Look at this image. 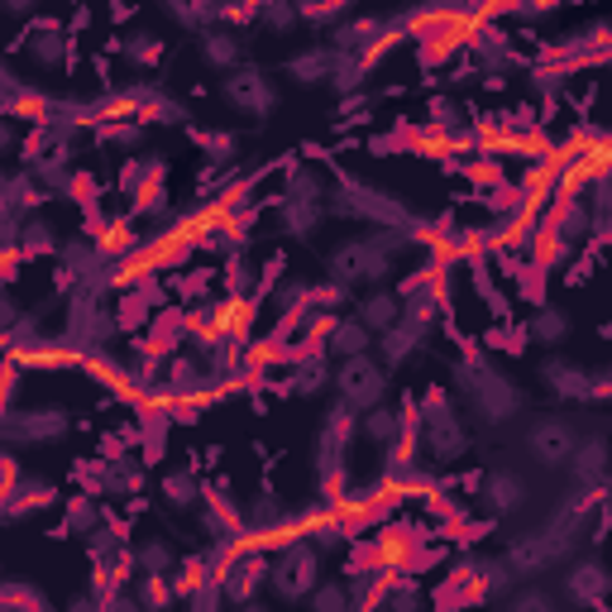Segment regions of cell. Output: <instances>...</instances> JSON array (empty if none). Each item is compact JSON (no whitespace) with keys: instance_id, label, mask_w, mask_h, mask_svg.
<instances>
[{"instance_id":"4","label":"cell","mask_w":612,"mask_h":612,"mask_svg":"<svg viewBox=\"0 0 612 612\" xmlns=\"http://www.w3.org/2000/svg\"><path fill=\"white\" fill-rule=\"evenodd\" d=\"M72 431L68 412L58 407H43V412H10L0 416V445L6 450H20V445H53Z\"/></svg>"},{"instance_id":"23","label":"cell","mask_w":612,"mask_h":612,"mask_svg":"<svg viewBox=\"0 0 612 612\" xmlns=\"http://www.w3.org/2000/svg\"><path fill=\"white\" fill-rule=\"evenodd\" d=\"M330 68H335V53L326 43H312V48H302V53L287 58V77L302 87H316V82H330Z\"/></svg>"},{"instance_id":"46","label":"cell","mask_w":612,"mask_h":612,"mask_svg":"<svg viewBox=\"0 0 612 612\" xmlns=\"http://www.w3.org/2000/svg\"><path fill=\"white\" fill-rule=\"evenodd\" d=\"M14 144H20V135H14V120L6 116V110H0V158H10Z\"/></svg>"},{"instance_id":"14","label":"cell","mask_w":612,"mask_h":612,"mask_svg":"<svg viewBox=\"0 0 612 612\" xmlns=\"http://www.w3.org/2000/svg\"><path fill=\"white\" fill-rule=\"evenodd\" d=\"M197 53L211 72H235L245 68V39L230 34V29H206V34H197Z\"/></svg>"},{"instance_id":"39","label":"cell","mask_w":612,"mask_h":612,"mask_svg":"<svg viewBox=\"0 0 612 612\" xmlns=\"http://www.w3.org/2000/svg\"><path fill=\"white\" fill-rule=\"evenodd\" d=\"M507 612H560V603H555V593H545L536 584V589H512Z\"/></svg>"},{"instance_id":"5","label":"cell","mask_w":612,"mask_h":612,"mask_svg":"<svg viewBox=\"0 0 612 612\" xmlns=\"http://www.w3.org/2000/svg\"><path fill=\"white\" fill-rule=\"evenodd\" d=\"M220 96H225V101H230L235 110L254 116V120L273 116V106H278V91H273L268 72H264V68H254V62H245V68H235V72H225Z\"/></svg>"},{"instance_id":"17","label":"cell","mask_w":612,"mask_h":612,"mask_svg":"<svg viewBox=\"0 0 612 612\" xmlns=\"http://www.w3.org/2000/svg\"><path fill=\"white\" fill-rule=\"evenodd\" d=\"M326 191H330V182L320 177V168H312V164H287V187H283V201H297V206H320L326 211Z\"/></svg>"},{"instance_id":"11","label":"cell","mask_w":612,"mask_h":612,"mask_svg":"<svg viewBox=\"0 0 612 612\" xmlns=\"http://www.w3.org/2000/svg\"><path fill=\"white\" fill-rule=\"evenodd\" d=\"M14 249H20V259H53V254H62V235L48 216L29 211L20 220V230H14Z\"/></svg>"},{"instance_id":"7","label":"cell","mask_w":612,"mask_h":612,"mask_svg":"<svg viewBox=\"0 0 612 612\" xmlns=\"http://www.w3.org/2000/svg\"><path fill=\"white\" fill-rule=\"evenodd\" d=\"M24 58L34 62L39 72H62V68H72V34L62 24L53 20H39L34 29L24 34Z\"/></svg>"},{"instance_id":"13","label":"cell","mask_w":612,"mask_h":612,"mask_svg":"<svg viewBox=\"0 0 612 612\" xmlns=\"http://www.w3.org/2000/svg\"><path fill=\"white\" fill-rule=\"evenodd\" d=\"M565 593H570L579 608L603 612V599H608V570H603L593 555L579 560V565H570V574H565Z\"/></svg>"},{"instance_id":"37","label":"cell","mask_w":612,"mask_h":612,"mask_svg":"<svg viewBox=\"0 0 612 612\" xmlns=\"http://www.w3.org/2000/svg\"><path fill=\"white\" fill-rule=\"evenodd\" d=\"M259 24L268 29V34L287 39L302 24V14H297V6H287V0H268V6H259Z\"/></svg>"},{"instance_id":"48","label":"cell","mask_w":612,"mask_h":612,"mask_svg":"<svg viewBox=\"0 0 612 612\" xmlns=\"http://www.w3.org/2000/svg\"><path fill=\"white\" fill-rule=\"evenodd\" d=\"M68 612H101V593H77L68 603Z\"/></svg>"},{"instance_id":"36","label":"cell","mask_w":612,"mask_h":612,"mask_svg":"<svg viewBox=\"0 0 612 612\" xmlns=\"http://www.w3.org/2000/svg\"><path fill=\"white\" fill-rule=\"evenodd\" d=\"M164 14L172 24L191 29V34H206V29H216V6H201V0H191V6H164Z\"/></svg>"},{"instance_id":"45","label":"cell","mask_w":612,"mask_h":612,"mask_svg":"<svg viewBox=\"0 0 612 612\" xmlns=\"http://www.w3.org/2000/svg\"><path fill=\"white\" fill-rule=\"evenodd\" d=\"M612 397V374L608 368H593L589 374V402H608Z\"/></svg>"},{"instance_id":"27","label":"cell","mask_w":612,"mask_h":612,"mask_svg":"<svg viewBox=\"0 0 612 612\" xmlns=\"http://www.w3.org/2000/svg\"><path fill=\"white\" fill-rule=\"evenodd\" d=\"M158 493L172 512H197L201 507V483H197V470H168L158 478Z\"/></svg>"},{"instance_id":"2","label":"cell","mask_w":612,"mask_h":612,"mask_svg":"<svg viewBox=\"0 0 612 612\" xmlns=\"http://www.w3.org/2000/svg\"><path fill=\"white\" fill-rule=\"evenodd\" d=\"M397 264L388 259V254H378L374 245H368L364 235H349V239H340V245L330 249V283H340V287H383V278H388Z\"/></svg>"},{"instance_id":"33","label":"cell","mask_w":612,"mask_h":612,"mask_svg":"<svg viewBox=\"0 0 612 612\" xmlns=\"http://www.w3.org/2000/svg\"><path fill=\"white\" fill-rule=\"evenodd\" d=\"M6 116H10V120H29V125H48V116H53V106H48V96L14 91L10 101H6Z\"/></svg>"},{"instance_id":"32","label":"cell","mask_w":612,"mask_h":612,"mask_svg":"<svg viewBox=\"0 0 612 612\" xmlns=\"http://www.w3.org/2000/svg\"><path fill=\"white\" fill-rule=\"evenodd\" d=\"M306 612H359V608H354V593L345 579H320L312 599H306Z\"/></svg>"},{"instance_id":"35","label":"cell","mask_w":612,"mask_h":612,"mask_svg":"<svg viewBox=\"0 0 612 612\" xmlns=\"http://www.w3.org/2000/svg\"><path fill=\"white\" fill-rule=\"evenodd\" d=\"M225 287H230V297H249V302L259 293V273L249 268L245 254H230V259H225Z\"/></svg>"},{"instance_id":"29","label":"cell","mask_w":612,"mask_h":612,"mask_svg":"<svg viewBox=\"0 0 612 612\" xmlns=\"http://www.w3.org/2000/svg\"><path fill=\"white\" fill-rule=\"evenodd\" d=\"M101 522H106V507L96 493H72L68 503H62V526H68L72 536H91Z\"/></svg>"},{"instance_id":"40","label":"cell","mask_w":612,"mask_h":612,"mask_svg":"<svg viewBox=\"0 0 612 612\" xmlns=\"http://www.w3.org/2000/svg\"><path fill=\"white\" fill-rule=\"evenodd\" d=\"M191 139L201 144L211 164H235V158H239V139H235V135H206V130H191Z\"/></svg>"},{"instance_id":"30","label":"cell","mask_w":612,"mask_h":612,"mask_svg":"<svg viewBox=\"0 0 612 612\" xmlns=\"http://www.w3.org/2000/svg\"><path fill=\"white\" fill-rule=\"evenodd\" d=\"M120 58L130 62V68H139V72H154L158 62H164V39L144 34V29H130V34L120 39Z\"/></svg>"},{"instance_id":"3","label":"cell","mask_w":612,"mask_h":612,"mask_svg":"<svg viewBox=\"0 0 612 612\" xmlns=\"http://www.w3.org/2000/svg\"><path fill=\"white\" fill-rule=\"evenodd\" d=\"M330 388L340 393V407L364 416L374 412L383 393H388V374H383V364L374 359V354H359V359H340L330 374Z\"/></svg>"},{"instance_id":"43","label":"cell","mask_w":612,"mask_h":612,"mask_svg":"<svg viewBox=\"0 0 612 612\" xmlns=\"http://www.w3.org/2000/svg\"><path fill=\"white\" fill-rule=\"evenodd\" d=\"M560 87H565V68H531V91L555 96Z\"/></svg>"},{"instance_id":"16","label":"cell","mask_w":612,"mask_h":612,"mask_svg":"<svg viewBox=\"0 0 612 612\" xmlns=\"http://www.w3.org/2000/svg\"><path fill=\"white\" fill-rule=\"evenodd\" d=\"M574 483L579 488H589V493H603V483H608V441L603 436H589V441H579L574 445Z\"/></svg>"},{"instance_id":"12","label":"cell","mask_w":612,"mask_h":612,"mask_svg":"<svg viewBox=\"0 0 612 612\" xmlns=\"http://www.w3.org/2000/svg\"><path fill=\"white\" fill-rule=\"evenodd\" d=\"M354 320H359V326L378 340L383 330H393L397 320H402V297L393 293V287H374L368 297L354 302Z\"/></svg>"},{"instance_id":"38","label":"cell","mask_w":612,"mask_h":612,"mask_svg":"<svg viewBox=\"0 0 612 612\" xmlns=\"http://www.w3.org/2000/svg\"><path fill=\"white\" fill-rule=\"evenodd\" d=\"M273 306H278L283 316H302V312H306V283H302V278L273 283Z\"/></svg>"},{"instance_id":"24","label":"cell","mask_w":612,"mask_h":612,"mask_svg":"<svg viewBox=\"0 0 612 612\" xmlns=\"http://www.w3.org/2000/svg\"><path fill=\"white\" fill-rule=\"evenodd\" d=\"M320 225H326V211H320V206H297V201H283V197H278V230H283L287 239H302V245H312Z\"/></svg>"},{"instance_id":"25","label":"cell","mask_w":612,"mask_h":612,"mask_svg":"<svg viewBox=\"0 0 612 612\" xmlns=\"http://www.w3.org/2000/svg\"><path fill=\"white\" fill-rule=\"evenodd\" d=\"M574 335V320L565 306H536V316H531V340L541 349H560Z\"/></svg>"},{"instance_id":"28","label":"cell","mask_w":612,"mask_h":612,"mask_svg":"<svg viewBox=\"0 0 612 612\" xmlns=\"http://www.w3.org/2000/svg\"><path fill=\"white\" fill-rule=\"evenodd\" d=\"M130 555H135V574H172L177 560H182L168 536H144Z\"/></svg>"},{"instance_id":"47","label":"cell","mask_w":612,"mask_h":612,"mask_svg":"<svg viewBox=\"0 0 612 612\" xmlns=\"http://www.w3.org/2000/svg\"><path fill=\"white\" fill-rule=\"evenodd\" d=\"M0 14H6V20H34V6H29V0H6V6H0Z\"/></svg>"},{"instance_id":"21","label":"cell","mask_w":612,"mask_h":612,"mask_svg":"<svg viewBox=\"0 0 612 612\" xmlns=\"http://www.w3.org/2000/svg\"><path fill=\"white\" fill-rule=\"evenodd\" d=\"M144 245V230H135V220L130 216H116V220H106L101 230H96V249H101V259H130V254Z\"/></svg>"},{"instance_id":"44","label":"cell","mask_w":612,"mask_h":612,"mask_svg":"<svg viewBox=\"0 0 612 612\" xmlns=\"http://www.w3.org/2000/svg\"><path fill=\"white\" fill-rule=\"evenodd\" d=\"M101 612H144L130 589H101Z\"/></svg>"},{"instance_id":"41","label":"cell","mask_w":612,"mask_h":612,"mask_svg":"<svg viewBox=\"0 0 612 612\" xmlns=\"http://www.w3.org/2000/svg\"><path fill=\"white\" fill-rule=\"evenodd\" d=\"M426 116H431V130H445V135H455V130H460V106L450 101V96H431Z\"/></svg>"},{"instance_id":"15","label":"cell","mask_w":612,"mask_h":612,"mask_svg":"<svg viewBox=\"0 0 612 612\" xmlns=\"http://www.w3.org/2000/svg\"><path fill=\"white\" fill-rule=\"evenodd\" d=\"M541 383H545V388H551L560 402H589V368L565 364L560 354L541 359Z\"/></svg>"},{"instance_id":"31","label":"cell","mask_w":612,"mask_h":612,"mask_svg":"<svg viewBox=\"0 0 612 612\" xmlns=\"http://www.w3.org/2000/svg\"><path fill=\"white\" fill-rule=\"evenodd\" d=\"M135 599L144 612H172L177 599H172V584H168V574H135Z\"/></svg>"},{"instance_id":"20","label":"cell","mask_w":612,"mask_h":612,"mask_svg":"<svg viewBox=\"0 0 612 612\" xmlns=\"http://www.w3.org/2000/svg\"><path fill=\"white\" fill-rule=\"evenodd\" d=\"M354 436H364L374 450H393L402 441V412L388 407V402H378L374 412L359 416V426H354Z\"/></svg>"},{"instance_id":"26","label":"cell","mask_w":612,"mask_h":612,"mask_svg":"<svg viewBox=\"0 0 612 612\" xmlns=\"http://www.w3.org/2000/svg\"><path fill=\"white\" fill-rule=\"evenodd\" d=\"M168 584H172V599H177V603L201 599V593L211 589V560H206V555H197V560H177V570L168 574Z\"/></svg>"},{"instance_id":"18","label":"cell","mask_w":612,"mask_h":612,"mask_svg":"<svg viewBox=\"0 0 612 612\" xmlns=\"http://www.w3.org/2000/svg\"><path fill=\"white\" fill-rule=\"evenodd\" d=\"M330 374H335V364L326 359V349L297 354V368L287 374V388H293L297 397H320V393L330 388Z\"/></svg>"},{"instance_id":"9","label":"cell","mask_w":612,"mask_h":612,"mask_svg":"<svg viewBox=\"0 0 612 612\" xmlns=\"http://www.w3.org/2000/svg\"><path fill=\"white\" fill-rule=\"evenodd\" d=\"M470 62L483 72V77H497V72H507L512 68V34L507 29H493V24H483L478 34H470Z\"/></svg>"},{"instance_id":"42","label":"cell","mask_w":612,"mask_h":612,"mask_svg":"<svg viewBox=\"0 0 612 612\" xmlns=\"http://www.w3.org/2000/svg\"><path fill=\"white\" fill-rule=\"evenodd\" d=\"M287 517V512H283V503H278V497H259V503H254V512H249V522H245V531H268L273 522H283Z\"/></svg>"},{"instance_id":"1","label":"cell","mask_w":612,"mask_h":612,"mask_svg":"<svg viewBox=\"0 0 612 612\" xmlns=\"http://www.w3.org/2000/svg\"><path fill=\"white\" fill-rule=\"evenodd\" d=\"M320 565H326V560H320L306 541H297L268 565V584L264 589L273 593V603H278V608H302L306 599H312V589L320 584Z\"/></svg>"},{"instance_id":"6","label":"cell","mask_w":612,"mask_h":612,"mask_svg":"<svg viewBox=\"0 0 612 612\" xmlns=\"http://www.w3.org/2000/svg\"><path fill=\"white\" fill-rule=\"evenodd\" d=\"M574 445H579V431L565 422V416H541V422L526 431V450L536 455V464H545V470L570 464Z\"/></svg>"},{"instance_id":"34","label":"cell","mask_w":612,"mask_h":612,"mask_svg":"<svg viewBox=\"0 0 612 612\" xmlns=\"http://www.w3.org/2000/svg\"><path fill=\"white\" fill-rule=\"evenodd\" d=\"M101 139L110 144V149H120V154H139L144 144H149V125H139V120H120V125H106Z\"/></svg>"},{"instance_id":"49","label":"cell","mask_w":612,"mask_h":612,"mask_svg":"<svg viewBox=\"0 0 612 612\" xmlns=\"http://www.w3.org/2000/svg\"><path fill=\"white\" fill-rule=\"evenodd\" d=\"M235 612H268V603H259V599H254V603H245V608H235Z\"/></svg>"},{"instance_id":"10","label":"cell","mask_w":612,"mask_h":612,"mask_svg":"<svg viewBox=\"0 0 612 612\" xmlns=\"http://www.w3.org/2000/svg\"><path fill=\"white\" fill-rule=\"evenodd\" d=\"M526 478L517 470H493L488 478H483V507L493 512V517H512V512H522L526 507Z\"/></svg>"},{"instance_id":"19","label":"cell","mask_w":612,"mask_h":612,"mask_svg":"<svg viewBox=\"0 0 612 612\" xmlns=\"http://www.w3.org/2000/svg\"><path fill=\"white\" fill-rule=\"evenodd\" d=\"M320 349H326V359H330V364H340V359H359V354L374 349V335H368V330H364L354 316H340Z\"/></svg>"},{"instance_id":"8","label":"cell","mask_w":612,"mask_h":612,"mask_svg":"<svg viewBox=\"0 0 612 612\" xmlns=\"http://www.w3.org/2000/svg\"><path fill=\"white\" fill-rule=\"evenodd\" d=\"M144 493V464L130 460V455H110L101 460V470H96V497H116V503H125V497H139Z\"/></svg>"},{"instance_id":"22","label":"cell","mask_w":612,"mask_h":612,"mask_svg":"<svg viewBox=\"0 0 612 612\" xmlns=\"http://www.w3.org/2000/svg\"><path fill=\"white\" fill-rule=\"evenodd\" d=\"M416 349H422V330L407 326V320H397L393 330H383V335H378V364H383V374H393V368H402V364H407Z\"/></svg>"}]
</instances>
